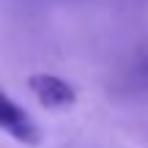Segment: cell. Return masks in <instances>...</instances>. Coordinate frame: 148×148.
Listing matches in <instances>:
<instances>
[{"instance_id":"cell-1","label":"cell","mask_w":148,"mask_h":148,"mask_svg":"<svg viewBox=\"0 0 148 148\" xmlns=\"http://www.w3.org/2000/svg\"><path fill=\"white\" fill-rule=\"evenodd\" d=\"M0 132L8 134L11 140H16L19 145H41L44 143V132L38 126V121L16 99H11L3 88H0Z\"/></svg>"},{"instance_id":"cell-2","label":"cell","mask_w":148,"mask_h":148,"mask_svg":"<svg viewBox=\"0 0 148 148\" xmlns=\"http://www.w3.org/2000/svg\"><path fill=\"white\" fill-rule=\"evenodd\" d=\"M27 88L36 96V101L44 107V110H71L77 104V88L69 82V79L58 77V74L49 71H33L27 77Z\"/></svg>"}]
</instances>
